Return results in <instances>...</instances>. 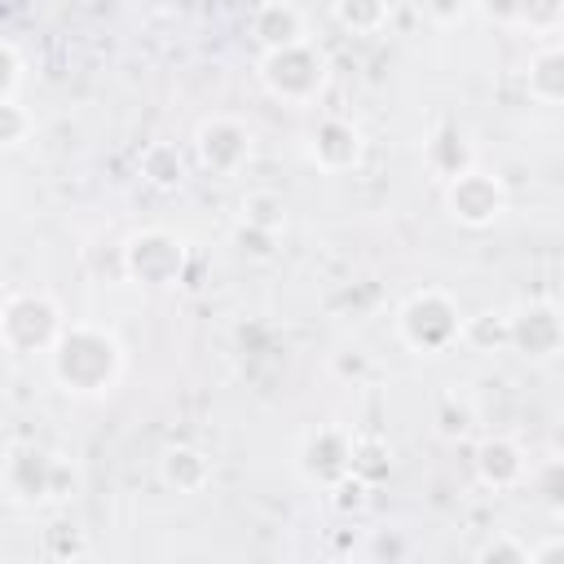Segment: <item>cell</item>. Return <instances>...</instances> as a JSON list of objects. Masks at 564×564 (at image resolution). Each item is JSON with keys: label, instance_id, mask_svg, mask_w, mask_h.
<instances>
[{"label": "cell", "instance_id": "1", "mask_svg": "<svg viewBox=\"0 0 564 564\" xmlns=\"http://www.w3.org/2000/svg\"><path fill=\"white\" fill-rule=\"evenodd\" d=\"M123 366L119 339L101 326H70L53 344V379L66 392H106Z\"/></svg>", "mask_w": 564, "mask_h": 564}, {"label": "cell", "instance_id": "2", "mask_svg": "<svg viewBox=\"0 0 564 564\" xmlns=\"http://www.w3.org/2000/svg\"><path fill=\"white\" fill-rule=\"evenodd\" d=\"M260 79L282 101H313L326 84V57L308 40L286 44V48H273L260 57Z\"/></svg>", "mask_w": 564, "mask_h": 564}, {"label": "cell", "instance_id": "3", "mask_svg": "<svg viewBox=\"0 0 564 564\" xmlns=\"http://www.w3.org/2000/svg\"><path fill=\"white\" fill-rule=\"evenodd\" d=\"M401 339L414 348V352H445L458 335H463V317L454 308V300L445 291H419L405 300L401 317Z\"/></svg>", "mask_w": 564, "mask_h": 564}, {"label": "cell", "instance_id": "4", "mask_svg": "<svg viewBox=\"0 0 564 564\" xmlns=\"http://www.w3.org/2000/svg\"><path fill=\"white\" fill-rule=\"evenodd\" d=\"M194 150H198V163L212 176H234L251 159V128L238 123V119H229V115L203 119L198 132H194Z\"/></svg>", "mask_w": 564, "mask_h": 564}, {"label": "cell", "instance_id": "5", "mask_svg": "<svg viewBox=\"0 0 564 564\" xmlns=\"http://www.w3.org/2000/svg\"><path fill=\"white\" fill-rule=\"evenodd\" d=\"M502 203H507L502 185H498L489 172H476V167L445 185V207H449V216H454V220H463V225H471V229H480V225L498 220Z\"/></svg>", "mask_w": 564, "mask_h": 564}, {"label": "cell", "instance_id": "6", "mask_svg": "<svg viewBox=\"0 0 564 564\" xmlns=\"http://www.w3.org/2000/svg\"><path fill=\"white\" fill-rule=\"evenodd\" d=\"M181 260H185V247L181 238L163 234V229H150V234H137L128 242V273L141 278V282H172L181 273Z\"/></svg>", "mask_w": 564, "mask_h": 564}, {"label": "cell", "instance_id": "7", "mask_svg": "<svg viewBox=\"0 0 564 564\" xmlns=\"http://www.w3.org/2000/svg\"><path fill=\"white\" fill-rule=\"evenodd\" d=\"M511 344L529 357H551L564 344V317L551 304H524L511 317Z\"/></svg>", "mask_w": 564, "mask_h": 564}, {"label": "cell", "instance_id": "8", "mask_svg": "<svg viewBox=\"0 0 564 564\" xmlns=\"http://www.w3.org/2000/svg\"><path fill=\"white\" fill-rule=\"evenodd\" d=\"M357 154H361V132L348 123V119H322L317 128H313V137H308V159L322 167V172H344V167H352L357 163Z\"/></svg>", "mask_w": 564, "mask_h": 564}, {"label": "cell", "instance_id": "9", "mask_svg": "<svg viewBox=\"0 0 564 564\" xmlns=\"http://www.w3.org/2000/svg\"><path fill=\"white\" fill-rule=\"evenodd\" d=\"M524 471H529V463H524V454H520L516 441H507V436H485V441L476 445V476H480L485 485L511 489V485L524 480Z\"/></svg>", "mask_w": 564, "mask_h": 564}, {"label": "cell", "instance_id": "10", "mask_svg": "<svg viewBox=\"0 0 564 564\" xmlns=\"http://www.w3.org/2000/svg\"><path fill=\"white\" fill-rule=\"evenodd\" d=\"M304 471L317 476L322 485H335L352 471V441L335 427H322L308 445H304Z\"/></svg>", "mask_w": 564, "mask_h": 564}, {"label": "cell", "instance_id": "11", "mask_svg": "<svg viewBox=\"0 0 564 564\" xmlns=\"http://www.w3.org/2000/svg\"><path fill=\"white\" fill-rule=\"evenodd\" d=\"M251 35L264 44V53L286 48V44H304V13L295 4H260L251 13Z\"/></svg>", "mask_w": 564, "mask_h": 564}, {"label": "cell", "instance_id": "12", "mask_svg": "<svg viewBox=\"0 0 564 564\" xmlns=\"http://www.w3.org/2000/svg\"><path fill=\"white\" fill-rule=\"evenodd\" d=\"M524 88L533 101L560 106L564 101V48H538L524 66Z\"/></svg>", "mask_w": 564, "mask_h": 564}, {"label": "cell", "instance_id": "13", "mask_svg": "<svg viewBox=\"0 0 564 564\" xmlns=\"http://www.w3.org/2000/svg\"><path fill=\"white\" fill-rule=\"evenodd\" d=\"M159 471H163V480H167L172 489H181V494H198V489L212 480V463H207L198 449H189V445H172V449L159 458Z\"/></svg>", "mask_w": 564, "mask_h": 564}, {"label": "cell", "instance_id": "14", "mask_svg": "<svg viewBox=\"0 0 564 564\" xmlns=\"http://www.w3.org/2000/svg\"><path fill=\"white\" fill-rule=\"evenodd\" d=\"M141 172H145L150 185H159V189H176V185L185 181V159H181L176 145L159 141V145H150V150L141 154Z\"/></svg>", "mask_w": 564, "mask_h": 564}, {"label": "cell", "instance_id": "15", "mask_svg": "<svg viewBox=\"0 0 564 564\" xmlns=\"http://www.w3.org/2000/svg\"><path fill=\"white\" fill-rule=\"evenodd\" d=\"M242 225L278 238V229L286 225V203H282L273 189H251V194L242 198Z\"/></svg>", "mask_w": 564, "mask_h": 564}, {"label": "cell", "instance_id": "16", "mask_svg": "<svg viewBox=\"0 0 564 564\" xmlns=\"http://www.w3.org/2000/svg\"><path fill=\"white\" fill-rule=\"evenodd\" d=\"M476 564H533V551H524L511 533H494V538L480 546Z\"/></svg>", "mask_w": 564, "mask_h": 564}, {"label": "cell", "instance_id": "17", "mask_svg": "<svg viewBox=\"0 0 564 564\" xmlns=\"http://www.w3.org/2000/svg\"><path fill=\"white\" fill-rule=\"evenodd\" d=\"M335 18L344 22V26H379L383 18H388V9L383 4H335Z\"/></svg>", "mask_w": 564, "mask_h": 564}, {"label": "cell", "instance_id": "18", "mask_svg": "<svg viewBox=\"0 0 564 564\" xmlns=\"http://www.w3.org/2000/svg\"><path fill=\"white\" fill-rule=\"evenodd\" d=\"M533 564H564V538H551L533 551Z\"/></svg>", "mask_w": 564, "mask_h": 564}, {"label": "cell", "instance_id": "19", "mask_svg": "<svg viewBox=\"0 0 564 564\" xmlns=\"http://www.w3.org/2000/svg\"><path fill=\"white\" fill-rule=\"evenodd\" d=\"M330 564H357V560H330Z\"/></svg>", "mask_w": 564, "mask_h": 564}, {"label": "cell", "instance_id": "20", "mask_svg": "<svg viewBox=\"0 0 564 564\" xmlns=\"http://www.w3.org/2000/svg\"><path fill=\"white\" fill-rule=\"evenodd\" d=\"M62 564H84V560H62Z\"/></svg>", "mask_w": 564, "mask_h": 564}]
</instances>
